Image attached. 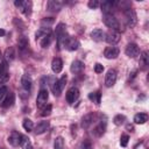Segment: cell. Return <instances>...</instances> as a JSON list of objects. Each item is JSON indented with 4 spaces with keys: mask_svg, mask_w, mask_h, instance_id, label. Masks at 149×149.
<instances>
[{
    "mask_svg": "<svg viewBox=\"0 0 149 149\" xmlns=\"http://www.w3.org/2000/svg\"><path fill=\"white\" fill-rule=\"evenodd\" d=\"M55 34H56V40H57V48H58V50H61L62 47H64L66 40L69 38V35L66 34V26H65V23H58L56 26Z\"/></svg>",
    "mask_w": 149,
    "mask_h": 149,
    "instance_id": "obj_1",
    "label": "cell"
},
{
    "mask_svg": "<svg viewBox=\"0 0 149 149\" xmlns=\"http://www.w3.org/2000/svg\"><path fill=\"white\" fill-rule=\"evenodd\" d=\"M66 80H68V77H66V74H64V76H62L58 80H55V81L51 84V91H52V93H54L55 97H59V95H61L63 88L65 87Z\"/></svg>",
    "mask_w": 149,
    "mask_h": 149,
    "instance_id": "obj_2",
    "label": "cell"
},
{
    "mask_svg": "<svg viewBox=\"0 0 149 149\" xmlns=\"http://www.w3.org/2000/svg\"><path fill=\"white\" fill-rule=\"evenodd\" d=\"M102 21L104 23L111 29V30H115V31H119L121 28H120V23L119 21L112 15V14H105L104 17H102Z\"/></svg>",
    "mask_w": 149,
    "mask_h": 149,
    "instance_id": "obj_3",
    "label": "cell"
},
{
    "mask_svg": "<svg viewBox=\"0 0 149 149\" xmlns=\"http://www.w3.org/2000/svg\"><path fill=\"white\" fill-rule=\"evenodd\" d=\"M125 17H126L127 26L130 28H133L137 22V16H136V13L134 9H130V8L126 9L125 10Z\"/></svg>",
    "mask_w": 149,
    "mask_h": 149,
    "instance_id": "obj_4",
    "label": "cell"
},
{
    "mask_svg": "<svg viewBox=\"0 0 149 149\" xmlns=\"http://www.w3.org/2000/svg\"><path fill=\"white\" fill-rule=\"evenodd\" d=\"M116 78H118V72L116 70L114 69H109L105 76V85L107 87H112L114 86L115 81H116Z\"/></svg>",
    "mask_w": 149,
    "mask_h": 149,
    "instance_id": "obj_5",
    "label": "cell"
},
{
    "mask_svg": "<svg viewBox=\"0 0 149 149\" xmlns=\"http://www.w3.org/2000/svg\"><path fill=\"white\" fill-rule=\"evenodd\" d=\"M49 98V92L47 88H41L38 94H37V98H36V105L38 108H42L45 104H47V100Z\"/></svg>",
    "mask_w": 149,
    "mask_h": 149,
    "instance_id": "obj_6",
    "label": "cell"
},
{
    "mask_svg": "<svg viewBox=\"0 0 149 149\" xmlns=\"http://www.w3.org/2000/svg\"><path fill=\"white\" fill-rule=\"evenodd\" d=\"M105 40L109 44H116L120 41V34H119V31H115V30H111L109 29L105 34Z\"/></svg>",
    "mask_w": 149,
    "mask_h": 149,
    "instance_id": "obj_7",
    "label": "cell"
},
{
    "mask_svg": "<svg viewBox=\"0 0 149 149\" xmlns=\"http://www.w3.org/2000/svg\"><path fill=\"white\" fill-rule=\"evenodd\" d=\"M125 52H126V55H127L128 57L135 58V57H137V56L140 55V48H139V45L135 44V43H129V44H127Z\"/></svg>",
    "mask_w": 149,
    "mask_h": 149,
    "instance_id": "obj_8",
    "label": "cell"
},
{
    "mask_svg": "<svg viewBox=\"0 0 149 149\" xmlns=\"http://www.w3.org/2000/svg\"><path fill=\"white\" fill-rule=\"evenodd\" d=\"M65 98H66V101H68L70 105H72V104L79 98V90H78L77 87H71V88H69L68 92H66V94H65Z\"/></svg>",
    "mask_w": 149,
    "mask_h": 149,
    "instance_id": "obj_9",
    "label": "cell"
},
{
    "mask_svg": "<svg viewBox=\"0 0 149 149\" xmlns=\"http://www.w3.org/2000/svg\"><path fill=\"white\" fill-rule=\"evenodd\" d=\"M22 136H23V135L20 134L19 132H12V133L9 134L7 141H8V143H9L10 146H13V147H17V146H20V143H21Z\"/></svg>",
    "mask_w": 149,
    "mask_h": 149,
    "instance_id": "obj_10",
    "label": "cell"
},
{
    "mask_svg": "<svg viewBox=\"0 0 149 149\" xmlns=\"http://www.w3.org/2000/svg\"><path fill=\"white\" fill-rule=\"evenodd\" d=\"M120 54V49L118 47H107L104 51V56L108 59H114L119 56Z\"/></svg>",
    "mask_w": 149,
    "mask_h": 149,
    "instance_id": "obj_11",
    "label": "cell"
},
{
    "mask_svg": "<svg viewBox=\"0 0 149 149\" xmlns=\"http://www.w3.org/2000/svg\"><path fill=\"white\" fill-rule=\"evenodd\" d=\"M64 47H65L68 50H70V51H74V50H77V49L80 47V43H79V41H78L77 38L69 36V38L66 40Z\"/></svg>",
    "mask_w": 149,
    "mask_h": 149,
    "instance_id": "obj_12",
    "label": "cell"
},
{
    "mask_svg": "<svg viewBox=\"0 0 149 149\" xmlns=\"http://www.w3.org/2000/svg\"><path fill=\"white\" fill-rule=\"evenodd\" d=\"M14 101H15V94L13 92H8V93H6V97L1 102V107L2 108H8V107L13 106Z\"/></svg>",
    "mask_w": 149,
    "mask_h": 149,
    "instance_id": "obj_13",
    "label": "cell"
},
{
    "mask_svg": "<svg viewBox=\"0 0 149 149\" xmlns=\"http://www.w3.org/2000/svg\"><path fill=\"white\" fill-rule=\"evenodd\" d=\"M63 5L64 3L59 0H49L48 3H47V8L50 12H58L59 9H62Z\"/></svg>",
    "mask_w": 149,
    "mask_h": 149,
    "instance_id": "obj_14",
    "label": "cell"
},
{
    "mask_svg": "<svg viewBox=\"0 0 149 149\" xmlns=\"http://www.w3.org/2000/svg\"><path fill=\"white\" fill-rule=\"evenodd\" d=\"M21 84H22V87L24 91L29 92L30 88H31V85H33V80H31V77L29 74H23L22 78H21Z\"/></svg>",
    "mask_w": 149,
    "mask_h": 149,
    "instance_id": "obj_15",
    "label": "cell"
},
{
    "mask_svg": "<svg viewBox=\"0 0 149 149\" xmlns=\"http://www.w3.org/2000/svg\"><path fill=\"white\" fill-rule=\"evenodd\" d=\"M49 126H50L49 125V121H41V122H38L36 125V127H35V134L41 135V134L45 133L49 129Z\"/></svg>",
    "mask_w": 149,
    "mask_h": 149,
    "instance_id": "obj_16",
    "label": "cell"
},
{
    "mask_svg": "<svg viewBox=\"0 0 149 149\" xmlns=\"http://www.w3.org/2000/svg\"><path fill=\"white\" fill-rule=\"evenodd\" d=\"M84 68H85V65H84L83 62H80V61H73L71 63L70 70H71L72 73H80L84 70Z\"/></svg>",
    "mask_w": 149,
    "mask_h": 149,
    "instance_id": "obj_17",
    "label": "cell"
},
{
    "mask_svg": "<svg viewBox=\"0 0 149 149\" xmlns=\"http://www.w3.org/2000/svg\"><path fill=\"white\" fill-rule=\"evenodd\" d=\"M91 38L93 41H95V42H100V41L105 40V33L99 28L93 29L92 33H91Z\"/></svg>",
    "mask_w": 149,
    "mask_h": 149,
    "instance_id": "obj_18",
    "label": "cell"
},
{
    "mask_svg": "<svg viewBox=\"0 0 149 149\" xmlns=\"http://www.w3.org/2000/svg\"><path fill=\"white\" fill-rule=\"evenodd\" d=\"M62 69H63V62H62V59L58 58V57L54 58L52 62H51V70L55 73H59L62 71Z\"/></svg>",
    "mask_w": 149,
    "mask_h": 149,
    "instance_id": "obj_19",
    "label": "cell"
},
{
    "mask_svg": "<svg viewBox=\"0 0 149 149\" xmlns=\"http://www.w3.org/2000/svg\"><path fill=\"white\" fill-rule=\"evenodd\" d=\"M93 118H94L93 113H88V114L84 115L83 119H81V127H83L84 129H87V128L92 125V122H93Z\"/></svg>",
    "mask_w": 149,
    "mask_h": 149,
    "instance_id": "obj_20",
    "label": "cell"
},
{
    "mask_svg": "<svg viewBox=\"0 0 149 149\" xmlns=\"http://www.w3.org/2000/svg\"><path fill=\"white\" fill-rule=\"evenodd\" d=\"M115 6V2L114 1H111V0H107V1H104L100 7H101V10L105 13V14H109V12L112 10V8Z\"/></svg>",
    "mask_w": 149,
    "mask_h": 149,
    "instance_id": "obj_21",
    "label": "cell"
},
{
    "mask_svg": "<svg viewBox=\"0 0 149 149\" xmlns=\"http://www.w3.org/2000/svg\"><path fill=\"white\" fill-rule=\"evenodd\" d=\"M50 33H51V29H50L49 27H42V28H40V29L36 31V34H35L36 41H40L42 37L47 36V35L50 34Z\"/></svg>",
    "mask_w": 149,
    "mask_h": 149,
    "instance_id": "obj_22",
    "label": "cell"
},
{
    "mask_svg": "<svg viewBox=\"0 0 149 149\" xmlns=\"http://www.w3.org/2000/svg\"><path fill=\"white\" fill-rule=\"evenodd\" d=\"M52 40H54V36H52V34L50 33V34H48L47 36L42 37L38 42H40V44H41V47H42V48H48V47L51 44Z\"/></svg>",
    "mask_w": 149,
    "mask_h": 149,
    "instance_id": "obj_23",
    "label": "cell"
},
{
    "mask_svg": "<svg viewBox=\"0 0 149 149\" xmlns=\"http://www.w3.org/2000/svg\"><path fill=\"white\" fill-rule=\"evenodd\" d=\"M5 61L8 63V62H10V61H13L14 58H15V49L14 48H12V47H9V48H7L6 50H5Z\"/></svg>",
    "mask_w": 149,
    "mask_h": 149,
    "instance_id": "obj_24",
    "label": "cell"
},
{
    "mask_svg": "<svg viewBox=\"0 0 149 149\" xmlns=\"http://www.w3.org/2000/svg\"><path fill=\"white\" fill-rule=\"evenodd\" d=\"M105 129H106V121H101V122H99V125L94 128L93 134L99 137V136H101V135L105 133Z\"/></svg>",
    "mask_w": 149,
    "mask_h": 149,
    "instance_id": "obj_25",
    "label": "cell"
},
{
    "mask_svg": "<svg viewBox=\"0 0 149 149\" xmlns=\"http://www.w3.org/2000/svg\"><path fill=\"white\" fill-rule=\"evenodd\" d=\"M31 7H33L31 1H23V5H22V7H21L20 9H21V12H22L26 16H29V15L31 14Z\"/></svg>",
    "mask_w": 149,
    "mask_h": 149,
    "instance_id": "obj_26",
    "label": "cell"
},
{
    "mask_svg": "<svg viewBox=\"0 0 149 149\" xmlns=\"http://www.w3.org/2000/svg\"><path fill=\"white\" fill-rule=\"evenodd\" d=\"M147 121H148V115L146 113H137L134 116V122L137 123V125H142Z\"/></svg>",
    "mask_w": 149,
    "mask_h": 149,
    "instance_id": "obj_27",
    "label": "cell"
},
{
    "mask_svg": "<svg viewBox=\"0 0 149 149\" xmlns=\"http://www.w3.org/2000/svg\"><path fill=\"white\" fill-rule=\"evenodd\" d=\"M17 45H19L20 50L27 49L28 45H29V40H28V37H26V36H20V37L17 38Z\"/></svg>",
    "mask_w": 149,
    "mask_h": 149,
    "instance_id": "obj_28",
    "label": "cell"
},
{
    "mask_svg": "<svg viewBox=\"0 0 149 149\" xmlns=\"http://www.w3.org/2000/svg\"><path fill=\"white\" fill-rule=\"evenodd\" d=\"M88 99L92 100L93 102H95L97 105H99V104H100V100H101V93H100L99 91L92 92V93L88 94Z\"/></svg>",
    "mask_w": 149,
    "mask_h": 149,
    "instance_id": "obj_29",
    "label": "cell"
},
{
    "mask_svg": "<svg viewBox=\"0 0 149 149\" xmlns=\"http://www.w3.org/2000/svg\"><path fill=\"white\" fill-rule=\"evenodd\" d=\"M20 146L22 147V149H33V146H31V142L30 140L27 137V136H22V140H21V143Z\"/></svg>",
    "mask_w": 149,
    "mask_h": 149,
    "instance_id": "obj_30",
    "label": "cell"
},
{
    "mask_svg": "<svg viewBox=\"0 0 149 149\" xmlns=\"http://www.w3.org/2000/svg\"><path fill=\"white\" fill-rule=\"evenodd\" d=\"M22 126H23L24 130H27V132H31L34 129V123L30 119H24L22 122Z\"/></svg>",
    "mask_w": 149,
    "mask_h": 149,
    "instance_id": "obj_31",
    "label": "cell"
},
{
    "mask_svg": "<svg viewBox=\"0 0 149 149\" xmlns=\"http://www.w3.org/2000/svg\"><path fill=\"white\" fill-rule=\"evenodd\" d=\"M54 149H64V139L62 136H58L55 139Z\"/></svg>",
    "mask_w": 149,
    "mask_h": 149,
    "instance_id": "obj_32",
    "label": "cell"
},
{
    "mask_svg": "<svg viewBox=\"0 0 149 149\" xmlns=\"http://www.w3.org/2000/svg\"><path fill=\"white\" fill-rule=\"evenodd\" d=\"M125 121H126V116L122 115V114H118V115H115L113 118V122L116 126H121L122 123H125Z\"/></svg>",
    "mask_w": 149,
    "mask_h": 149,
    "instance_id": "obj_33",
    "label": "cell"
},
{
    "mask_svg": "<svg viewBox=\"0 0 149 149\" xmlns=\"http://www.w3.org/2000/svg\"><path fill=\"white\" fill-rule=\"evenodd\" d=\"M148 52L147 51H143L142 52V55H141V57H140V64L143 66V68H146L147 65H148Z\"/></svg>",
    "mask_w": 149,
    "mask_h": 149,
    "instance_id": "obj_34",
    "label": "cell"
},
{
    "mask_svg": "<svg viewBox=\"0 0 149 149\" xmlns=\"http://www.w3.org/2000/svg\"><path fill=\"white\" fill-rule=\"evenodd\" d=\"M7 70H8V63L5 59H2V62L0 63V76L7 73Z\"/></svg>",
    "mask_w": 149,
    "mask_h": 149,
    "instance_id": "obj_35",
    "label": "cell"
},
{
    "mask_svg": "<svg viewBox=\"0 0 149 149\" xmlns=\"http://www.w3.org/2000/svg\"><path fill=\"white\" fill-rule=\"evenodd\" d=\"M128 141H129V136L127 134H122L121 137H120V146L121 147H127Z\"/></svg>",
    "mask_w": 149,
    "mask_h": 149,
    "instance_id": "obj_36",
    "label": "cell"
},
{
    "mask_svg": "<svg viewBox=\"0 0 149 149\" xmlns=\"http://www.w3.org/2000/svg\"><path fill=\"white\" fill-rule=\"evenodd\" d=\"M51 108H52L51 105H47V106L43 108L41 115H42V116H48V115H50V113H51Z\"/></svg>",
    "mask_w": 149,
    "mask_h": 149,
    "instance_id": "obj_37",
    "label": "cell"
},
{
    "mask_svg": "<svg viewBox=\"0 0 149 149\" xmlns=\"http://www.w3.org/2000/svg\"><path fill=\"white\" fill-rule=\"evenodd\" d=\"M87 6H88L91 9H95V8H98V7L100 6V3H99L98 0H90L88 3H87Z\"/></svg>",
    "mask_w": 149,
    "mask_h": 149,
    "instance_id": "obj_38",
    "label": "cell"
},
{
    "mask_svg": "<svg viewBox=\"0 0 149 149\" xmlns=\"http://www.w3.org/2000/svg\"><path fill=\"white\" fill-rule=\"evenodd\" d=\"M8 80H9V73H8V72L5 73V74H1V76H0V85L7 83Z\"/></svg>",
    "mask_w": 149,
    "mask_h": 149,
    "instance_id": "obj_39",
    "label": "cell"
},
{
    "mask_svg": "<svg viewBox=\"0 0 149 149\" xmlns=\"http://www.w3.org/2000/svg\"><path fill=\"white\" fill-rule=\"evenodd\" d=\"M102 71H104V65H101L100 63H97L94 65V72L95 73H102Z\"/></svg>",
    "mask_w": 149,
    "mask_h": 149,
    "instance_id": "obj_40",
    "label": "cell"
},
{
    "mask_svg": "<svg viewBox=\"0 0 149 149\" xmlns=\"http://www.w3.org/2000/svg\"><path fill=\"white\" fill-rule=\"evenodd\" d=\"M7 93V87L5 85H0V100L6 95Z\"/></svg>",
    "mask_w": 149,
    "mask_h": 149,
    "instance_id": "obj_41",
    "label": "cell"
},
{
    "mask_svg": "<svg viewBox=\"0 0 149 149\" xmlns=\"http://www.w3.org/2000/svg\"><path fill=\"white\" fill-rule=\"evenodd\" d=\"M52 23H54V19L52 17H45V19L42 20V24L49 26V24H52Z\"/></svg>",
    "mask_w": 149,
    "mask_h": 149,
    "instance_id": "obj_42",
    "label": "cell"
},
{
    "mask_svg": "<svg viewBox=\"0 0 149 149\" xmlns=\"http://www.w3.org/2000/svg\"><path fill=\"white\" fill-rule=\"evenodd\" d=\"M80 149H92V146H91V143L88 141H85V142L81 143Z\"/></svg>",
    "mask_w": 149,
    "mask_h": 149,
    "instance_id": "obj_43",
    "label": "cell"
},
{
    "mask_svg": "<svg viewBox=\"0 0 149 149\" xmlns=\"http://www.w3.org/2000/svg\"><path fill=\"white\" fill-rule=\"evenodd\" d=\"M14 5H15V7H17V8L20 9V8L22 7V5H23V1H22V0H15Z\"/></svg>",
    "mask_w": 149,
    "mask_h": 149,
    "instance_id": "obj_44",
    "label": "cell"
},
{
    "mask_svg": "<svg viewBox=\"0 0 149 149\" xmlns=\"http://www.w3.org/2000/svg\"><path fill=\"white\" fill-rule=\"evenodd\" d=\"M126 128H127V130H129V132H134V127H133V125H127Z\"/></svg>",
    "mask_w": 149,
    "mask_h": 149,
    "instance_id": "obj_45",
    "label": "cell"
},
{
    "mask_svg": "<svg viewBox=\"0 0 149 149\" xmlns=\"http://www.w3.org/2000/svg\"><path fill=\"white\" fill-rule=\"evenodd\" d=\"M5 34H6V31L3 29H0V36H3Z\"/></svg>",
    "mask_w": 149,
    "mask_h": 149,
    "instance_id": "obj_46",
    "label": "cell"
},
{
    "mask_svg": "<svg viewBox=\"0 0 149 149\" xmlns=\"http://www.w3.org/2000/svg\"><path fill=\"white\" fill-rule=\"evenodd\" d=\"M2 62V59H1V54H0V63Z\"/></svg>",
    "mask_w": 149,
    "mask_h": 149,
    "instance_id": "obj_47",
    "label": "cell"
},
{
    "mask_svg": "<svg viewBox=\"0 0 149 149\" xmlns=\"http://www.w3.org/2000/svg\"><path fill=\"white\" fill-rule=\"evenodd\" d=\"M0 149H2V148H0Z\"/></svg>",
    "mask_w": 149,
    "mask_h": 149,
    "instance_id": "obj_48",
    "label": "cell"
}]
</instances>
